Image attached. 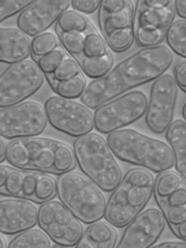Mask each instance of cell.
<instances>
[{"label": "cell", "mask_w": 186, "mask_h": 248, "mask_svg": "<svg viewBox=\"0 0 186 248\" xmlns=\"http://www.w3.org/2000/svg\"><path fill=\"white\" fill-rule=\"evenodd\" d=\"M44 76L31 60L11 63L0 74V108L18 104L33 95L42 87Z\"/></svg>", "instance_id": "obj_11"}, {"label": "cell", "mask_w": 186, "mask_h": 248, "mask_svg": "<svg viewBox=\"0 0 186 248\" xmlns=\"http://www.w3.org/2000/svg\"><path fill=\"white\" fill-rule=\"evenodd\" d=\"M70 5L67 0L32 1L20 12L18 29L29 37L45 32Z\"/></svg>", "instance_id": "obj_18"}, {"label": "cell", "mask_w": 186, "mask_h": 248, "mask_svg": "<svg viewBox=\"0 0 186 248\" xmlns=\"http://www.w3.org/2000/svg\"><path fill=\"white\" fill-rule=\"evenodd\" d=\"M178 95L173 77L163 74L152 84L145 112V123L153 133H164L172 122Z\"/></svg>", "instance_id": "obj_16"}, {"label": "cell", "mask_w": 186, "mask_h": 248, "mask_svg": "<svg viewBox=\"0 0 186 248\" xmlns=\"http://www.w3.org/2000/svg\"><path fill=\"white\" fill-rule=\"evenodd\" d=\"M147 104L143 92L136 90L125 93L96 108L94 127L103 134L120 129L140 119L145 113Z\"/></svg>", "instance_id": "obj_12"}, {"label": "cell", "mask_w": 186, "mask_h": 248, "mask_svg": "<svg viewBox=\"0 0 186 248\" xmlns=\"http://www.w3.org/2000/svg\"><path fill=\"white\" fill-rule=\"evenodd\" d=\"M7 147L5 142L0 138V163L2 162L6 156Z\"/></svg>", "instance_id": "obj_36"}, {"label": "cell", "mask_w": 186, "mask_h": 248, "mask_svg": "<svg viewBox=\"0 0 186 248\" xmlns=\"http://www.w3.org/2000/svg\"><path fill=\"white\" fill-rule=\"evenodd\" d=\"M173 79L180 89L185 93L186 91V61L185 59L180 61L173 71Z\"/></svg>", "instance_id": "obj_33"}, {"label": "cell", "mask_w": 186, "mask_h": 248, "mask_svg": "<svg viewBox=\"0 0 186 248\" xmlns=\"http://www.w3.org/2000/svg\"><path fill=\"white\" fill-rule=\"evenodd\" d=\"M7 245L5 238L0 233V248H6Z\"/></svg>", "instance_id": "obj_37"}, {"label": "cell", "mask_w": 186, "mask_h": 248, "mask_svg": "<svg viewBox=\"0 0 186 248\" xmlns=\"http://www.w3.org/2000/svg\"><path fill=\"white\" fill-rule=\"evenodd\" d=\"M57 192L62 203L81 222L91 224L104 217L105 195L83 173L71 170L61 174Z\"/></svg>", "instance_id": "obj_6"}, {"label": "cell", "mask_w": 186, "mask_h": 248, "mask_svg": "<svg viewBox=\"0 0 186 248\" xmlns=\"http://www.w3.org/2000/svg\"><path fill=\"white\" fill-rule=\"evenodd\" d=\"M56 193L57 182L50 175L0 165V194L42 203Z\"/></svg>", "instance_id": "obj_8"}, {"label": "cell", "mask_w": 186, "mask_h": 248, "mask_svg": "<svg viewBox=\"0 0 186 248\" xmlns=\"http://www.w3.org/2000/svg\"><path fill=\"white\" fill-rule=\"evenodd\" d=\"M59 46L57 37L52 32L45 31L34 36L31 40V54L33 58L40 57Z\"/></svg>", "instance_id": "obj_29"}, {"label": "cell", "mask_w": 186, "mask_h": 248, "mask_svg": "<svg viewBox=\"0 0 186 248\" xmlns=\"http://www.w3.org/2000/svg\"><path fill=\"white\" fill-rule=\"evenodd\" d=\"M30 37L18 28L0 27V62L12 63L31 54Z\"/></svg>", "instance_id": "obj_20"}, {"label": "cell", "mask_w": 186, "mask_h": 248, "mask_svg": "<svg viewBox=\"0 0 186 248\" xmlns=\"http://www.w3.org/2000/svg\"><path fill=\"white\" fill-rule=\"evenodd\" d=\"M182 114L184 120L186 119V104L185 103L182 107Z\"/></svg>", "instance_id": "obj_38"}, {"label": "cell", "mask_w": 186, "mask_h": 248, "mask_svg": "<svg viewBox=\"0 0 186 248\" xmlns=\"http://www.w3.org/2000/svg\"><path fill=\"white\" fill-rule=\"evenodd\" d=\"M175 15L171 0H139L134 11V38L143 47L159 45Z\"/></svg>", "instance_id": "obj_10"}, {"label": "cell", "mask_w": 186, "mask_h": 248, "mask_svg": "<svg viewBox=\"0 0 186 248\" xmlns=\"http://www.w3.org/2000/svg\"><path fill=\"white\" fill-rule=\"evenodd\" d=\"M166 131V139L174 155L176 170L183 178L186 179V124L185 121L182 119H177L172 121Z\"/></svg>", "instance_id": "obj_22"}, {"label": "cell", "mask_w": 186, "mask_h": 248, "mask_svg": "<svg viewBox=\"0 0 186 248\" xmlns=\"http://www.w3.org/2000/svg\"><path fill=\"white\" fill-rule=\"evenodd\" d=\"M186 21L177 19L169 27L166 40L169 46L177 54L185 59L186 55Z\"/></svg>", "instance_id": "obj_24"}, {"label": "cell", "mask_w": 186, "mask_h": 248, "mask_svg": "<svg viewBox=\"0 0 186 248\" xmlns=\"http://www.w3.org/2000/svg\"><path fill=\"white\" fill-rule=\"evenodd\" d=\"M38 210L31 202L16 199L0 201V232L15 234L35 225Z\"/></svg>", "instance_id": "obj_19"}, {"label": "cell", "mask_w": 186, "mask_h": 248, "mask_svg": "<svg viewBox=\"0 0 186 248\" xmlns=\"http://www.w3.org/2000/svg\"><path fill=\"white\" fill-rule=\"evenodd\" d=\"M155 179L151 171L145 168L127 170L106 202V220L116 228L126 226L150 200Z\"/></svg>", "instance_id": "obj_3"}, {"label": "cell", "mask_w": 186, "mask_h": 248, "mask_svg": "<svg viewBox=\"0 0 186 248\" xmlns=\"http://www.w3.org/2000/svg\"><path fill=\"white\" fill-rule=\"evenodd\" d=\"M166 223L159 208H148L141 212L127 225L116 247H152L163 232Z\"/></svg>", "instance_id": "obj_17"}, {"label": "cell", "mask_w": 186, "mask_h": 248, "mask_svg": "<svg viewBox=\"0 0 186 248\" xmlns=\"http://www.w3.org/2000/svg\"><path fill=\"white\" fill-rule=\"evenodd\" d=\"M6 157L16 168L56 174L73 170L77 163L68 144L37 136L13 140L8 145Z\"/></svg>", "instance_id": "obj_2"}, {"label": "cell", "mask_w": 186, "mask_h": 248, "mask_svg": "<svg viewBox=\"0 0 186 248\" xmlns=\"http://www.w3.org/2000/svg\"><path fill=\"white\" fill-rule=\"evenodd\" d=\"M175 12L182 19H186V0H176L173 1Z\"/></svg>", "instance_id": "obj_35"}, {"label": "cell", "mask_w": 186, "mask_h": 248, "mask_svg": "<svg viewBox=\"0 0 186 248\" xmlns=\"http://www.w3.org/2000/svg\"><path fill=\"white\" fill-rule=\"evenodd\" d=\"M81 72L82 71L78 64L66 55L52 73L45 76L51 85L58 82L71 79Z\"/></svg>", "instance_id": "obj_28"}, {"label": "cell", "mask_w": 186, "mask_h": 248, "mask_svg": "<svg viewBox=\"0 0 186 248\" xmlns=\"http://www.w3.org/2000/svg\"><path fill=\"white\" fill-rule=\"evenodd\" d=\"M115 228L107 220L93 222L83 232L76 247L115 248L118 240Z\"/></svg>", "instance_id": "obj_21"}, {"label": "cell", "mask_w": 186, "mask_h": 248, "mask_svg": "<svg viewBox=\"0 0 186 248\" xmlns=\"http://www.w3.org/2000/svg\"><path fill=\"white\" fill-rule=\"evenodd\" d=\"M66 55L63 50L59 46L48 53L34 58V60L46 76L53 72Z\"/></svg>", "instance_id": "obj_30"}, {"label": "cell", "mask_w": 186, "mask_h": 248, "mask_svg": "<svg viewBox=\"0 0 186 248\" xmlns=\"http://www.w3.org/2000/svg\"><path fill=\"white\" fill-rule=\"evenodd\" d=\"M173 60L171 50L164 45L143 47L89 83L80 96L81 102L95 109L131 89L156 79L164 74Z\"/></svg>", "instance_id": "obj_1"}, {"label": "cell", "mask_w": 186, "mask_h": 248, "mask_svg": "<svg viewBox=\"0 0 186 248\" xmlns=\"http://www.w3.org/2000/svg\"><path fill=\"white\" fill-rule=\"evenodd\" d=\"M152 247L155 248H186V243L185 241H167L162 242Z\"/></svg>", "instance_id": "obj_34"}, {"label": "cell", "mask_w": 186, "mask_h": 248, "mask_svg": "<svg viewBox=\"0 0 186 248\" xmlns=\"http://www.w3.org/2000/svg\"><path fill=\"white\" fill-rule=\"evenodd\" d=\"M44 107L51 125L70 136H81L90 132L94 127L93 114L82 103L52 96L46 100Z\"/></svg>", "instance_id": "obj_14"}, {"label": "cell", "mask_w": 186, "mask_h": 248, "mask_svg": "<svg viewBox=\"0 0 186 248\" xmlns=\"http://www.w3.org/2000/svg\"><path fill=\"white\" fill-rule=\"evenodd\" d=\"M106 140L113 155L124 162L156 173L174 165V155L168 144L135 130H116L109 133Z\"/></svg>", "instance_id": "obj_4"}, {"label": "cell", "mask_w": 186, "mask_h": 248, "mask_svg": "<svg viewBox=\"0 0 186 248\" xmlns=\"http://www.w3.org/2000/svg\"><path fill=\"white\" fill-rule=\"evenodd\" d=\"M153 194L170 229L186 241V179L174 170L161 172L155 179Z\"/></svg>", "instance_id": "obj_7"}, {"label": "cell", "mask_w": 186, "mask_h": 248, "mask_svg": "<svg viewBox=\"0 0 186 248\" xmlns=\"http://www.w3.org/2000/svg\"><path fill=\"white\" fill-rule=\"evenodd\" d=\"M134 2L131 0H101L98 22L102 37L111 50L126 51L134 39Z\"/></svg>", "instance_id": "obj_9"}, {"label": "cell", "mask_w": 186, "mask_h": 248, "mask_svg": "<svg viewBox=\"0 0 186 248\" xmlns=\"http://www.w3.org/2000/svg\"><path fill=\"white\" fill-rule=\"evenodd\" d=\"M92 23L81 13L73 10H66L57 21V31L67 32L82 31Z\"/></svg>", "instance_id": "obj_26"}, {"label": "cell", "mask_w": 186, "mask_h": 248, "mask_svg": "<svg viewBox=\"0 0 186 248\" xmlns=\"http://www.w3.org/2000/svg\"><path fill=\"white\" fill-rule=\"evenodd\" d=\"M40 228L57 245H77L83 232L81 221L62 202L49 200L43 203L38 211Z\"/></svg>", "instance_id": "obj_15"}, {"label": "cell", "mask_w": 186, "mask_h": 248, "mask_svg": "<svg viewBox=\"0 0 186 248\" xmlns=\"http://www.w3.org/2000/svg\"><path fill=\"white\" fill-rule=\"evenodd\" d=\"M47 235L38 229H27L20 232L9 243V248H49Z\"/></svg>", "instance_id": "obj_23"}, {"label": "cell", "mask_w": 186, "mask_h": 248, "mask_svg": "<svg viewBox=\"0 0 186 248\" xmlns=\"http://www.w3.org/2000/svg\"><path fill=\"white\" fill-rule=\"evenodd\" d=\"M32 0H0V23L20 12Z\"/></svg>", "instance_id": "obj_31"}, {"label": "cell", "mask_w": 186, "mask_h": 248, "mask_svg": "<svg viewBox=\"0 0 186 248\" xmlns=\"http://www.w3.org/2000/svg\"><path fill=\"white\" fill-rule=\"evenodd\" d=\"M86 78L81 72L67 80L60 81L50 85L59 96L69 99L80 97L86 88Z\"/></svg>", "instance_id": "obj_25"}, {"label": "cell", "mask_w": 186, "mask_h": 248, "mask_svg": "<svg viewBox=\"0 0 186 248\" xmlns=\"http://www.w3.org/2000/svg\"><path fill=\"white\" fill-rule=\"evenodd\" d=\"M93 26V24L82 31L67 32L57 31L64 48L76 60L82 55L87 33Z\"/></svg>", "instance_id": "obj_27"}, {"label": "cell", "mask_w": 186, "mask_h": 248, "mask_svg": "<svg viewBox=\"0 0 186 248\" xmlns=\"http://www.w3.org/2000/svg\"><path fill=\"white\" fill-rule=\"evenodd\" d=\"M73 148L76 162L83 173L102 190L112 191L123 173L107 140L90 132L78 137Z\"/></svg>", "instance_id": "obj_5"}, {"label": "cell", "mask_w": 186, "mask_h": 248, "mask_svg": "<svg viewBox=\"0 0 186 248\" xmlns=\"http://www.w3.org/2000/svg\"><path fill=\"white\" fill-rule=\"evenodd\" d=\"M47 123L44 107L35 101L0 108V137L16 139L37 136Z\"/></svg>", "instance_id": "obj_13"}, {"label": "cell", "mask_w": 186, "mask_h": 248, "mask_svg": "<svg viewBox=\"0 0 186 248\" xmlns=\"http://www.w3.org/2000/svg\"><path fill=\"white\" fill-rule=\"evenodd\" d=\"M101 0H71L70 5L76 11L80 13L90 14L98 8Z\"/></svg>", "instance_id": "obj_32"}]
</instances>
